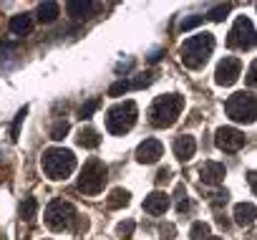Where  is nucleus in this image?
<instances>
[{"mask_svg":"<svg viewBox=\"0 0 257 240\" xmlns=\"http://www.w3.org/2000/svg\"><path fill=\"white\" fill-rule=\"evenodd\" d=\"M66 134H68V122H58V124L51 129V139H56V142H61Z\"/></svg>","mask_w":257,"mask_h":240,"instance_id":"23","label":"nucleus"},{"mask_svg":"<svg viewBox=\"0 0 257 240\" xmlns=\"http://www.w3.org/2000/svg\"><path fill=\"white\" fill-rule=\"evenodd\" d=\"M36 212H38V202H36V197H26L23 205H21V217H23V220H33Z\"/></svg>","mask_w":257,"mask_h":240,"instance_id":"21","label":"nucleus"},{"mask_svg":"<svg viewBox=\"0 0 257 240\" xmlns=\"http://www.w3.org/2000/svg\"><path fill=\"white\" fill-rule=\"evenodd\" d=\"M227 46L237 48V51H249V48L257 46V33H254V26H252V21L247 16H239L234 21V26L229 28Z\"/></svg>","mask_w":257,"mask_h":240,"instance_id":"7","label":"nucleus"},{"mask_svg":"<svg viewBox=\"0 0 257 240\" xmlns=\"http://www.w3.org/2000/svg\"><path fill=\"white\" fill-rule=\"evenodd\" d=\"M46 225L51 230H68L73 222H76V207L66 200H53L48 207H46Z\"/></svg>","mask_w":257,"mask_h":240,"instance_id":"8","label":"nucleus"},{"mask_svg":"<svg viewBox=\"0 0 257 240\" xmlns=\"http://www.w3.org/2000/svg\"><path fill=\"white\" fill-rule=\"evenodd\" d=\"M128 195L126 190H121V187H116V190H111V195L106 197V205L111 207V210H118V207H126L128 205Z\"/></svg>","mask_w":257,"mask_h":240,"instance_id":"20","label":"nucleus"},{"mask_svg":"<svg viewBox=\"0 0 257 240\" xmlns=\"http://www.w3.org/2000/svg\"><path fill=\"white\" fill-rule=\"evenodd\" d=\"M212 202H214V205H222V202H227V192H217Z\"/></svg>","mask_w":257,"mask_h":240,"instance_id":"35","label":"nucleus"},{"mask_svg":"<svg viewBox=\"0 0 257 240\" xmlns=\"http://www.w3.org/2000/svg\"><path fill=\"white\" fill-rule=\"evenodd\" d=\"M26 114H28V106H23V109L18 111V116H16V124H13V139H18V132H21V124H23Z\"/></svg>","mask_w":257,"mask_h":240,"instance_id":"30","label":"nucleus"},{"mask_svg":"<svg viewBox=\"0 0 257 240\" xmlns=\"http://www.w3.org/2000/svg\"><path fill=\"white\" fill-rule=\"evenodd\" d=\"M11 31H13L16 36H26V33H31V31H33V18H31L28 13L13 16V18H11Z\"/></svg>","mask_w":257,"mask_h":240,"instance_id":"17","label":"nucleus"},{"mask_svg":"<svg viewBox=\"0 0 257 240\" xmlns=\"http://www.w3.org/2000/svg\"><path fill=\"white\" fill-rule=\"evenodd\" d=\"M214 51V36L202 31L197 36H189L184 43H182V63L187 68H202L207 63V58L212 56Z\"/></svg>","mask_w":257,"mask_h":240,"instance_id":"2","label":"nucleus"},{"mask_svg":"<svg viewBox=\"0 0 257 240\" xmlns=\"http://www.w3.org/2000/svg\"><path fill=\"white\" fill-rule=\"evenodd\" d=\"M257 217V207L252 202H237L234 205V220L237 225H252Z\"/></svg>","mask_w":257,"mask_h":240,"instance_id":"16","label":"nucleus"},{"mask_svg":"<svg viewBox=\"0 0 257 240\" xmlns=\"http://www.w3.org/2000/svg\"><path fill=\"white\" fill-rule=\"evenodd\" d=\"M154 81V73H139L134 81H132V89H144V86H149Z\"/></svg>","mask_w":257,"mask_h":240,"instance_id":"26","label":"nucleus"},{"mask_svg":"<svg viewBox=\"0 0 257 240\" xmlns=\"http://www.w3.org/2000/svg\"><path fill=\"white\" fill-rule=\"evenodd\" d=\"M247 182H249V187H252V192L257 195V172H247Z\"/></svg>","mask_w":257,"mask_h":240,"instance_id":"33","label":"nucleus"},{"mask_svg":"<svg viewBox=\"0 0 257 240\" xmlns=\"http://www.w3.org/2000/svg\"><path fill=\"white\" fill-rule=\"evenodd\" d=\"M128 89H132V81H116V84L108 89V96H121V94H126Z\"/></svg>","mask_w":257,"mask_h":240,"instance_id":"24","label":"nucleus"},{"mask_svg":"<svg viewBox=\"0 0 257 240\" xmlns=\"http://www.w3.org/2000/svg\"><path fill=\"white\" fill-rule=\"evenodd\" d=\"M137 114H139V109L134 101H121V104L111 106L106 114V129L111 134H126L137 124Z\"/></svg>","mask_w":257,"mask_h":240,"instance_id":"5","label":"nucleus"},{"mask_svg":"<svg viewBox=\"0 0 257 240\" xmlns=\"http://www.w3.org/2000/svg\"><path fill=\"white\" fill-rule=\"evenodd\" d=\"M232 11V6H217V8H212L209 11V16L207 18H212V21H224V16Z\"/></svg>","mask_w":257,"mask_h":240,"instance_id":"25","label":"nucleus"},{"mask_svg":"<svg viewBox=\"0 0 257 240\" xmlns=\"http://www.w3.org/2000/svg\"><path fill=\"white\" fill-rule=\"evenodd\" d=\"M177 210H179V212L189 210V200H187V192H184V187H182V185L177 187Z\"/></svg>","mask_w":257,"mask_h":240,"instance_id":"28","label":"nucleus"},{"mask_svg":"<svg viewBox=\"0 0 257 240\" xmlns=\"http://www.w3.org/2000/svg\"><path fill=\"white\" fill-rule=\"evenodd\" d=\"M118 232H121V235H132V232H134V222H132V220L121 222V225H118Z\"/></svg>","mask_w":257,"mask_h":240,"instance_id":"32","label":"nucleus"},{"mask_svg":"<svg viewBox=\"0 0 257 240\" xmlns=\"http://www.w3.org/2000/svg\"><path fill=\"white\" fill-rule=\"evenodd\" d=\"M224 175H227V170H224V165H219V162H204L202 170H199V177H202V182H207V185H219V182L224 180Z\"/></svg>","mask_w":257,"mask_h":240,"instance_id":"13","label":"nucleus"},{"mask_svg":"<svg viewBox=\"0 0 257 240\" xmlns=\"http://www.w3.org/2000/svg\"><path fill=\"white\" fill-rule=\"evenodd\" d=\"M106 180H108V170H106V165H103L101 159L93 157V159H88V162L83 165V170H81L78 190H81L83 195H98V192L103 190Z\"/></svg>","mask_w":257,"mask_h":240,"instance_id":"6","label":"nucleus"},{"mask_svg":"<svg viewBox=\"0 0 257 240\" xmlns=\"http://www.w3.org/2000/svg\"><path fill=\"white\" fill-rule=\"evenodd\" d=\"M169 205H172V202H169V195H167V192H159V190L152 192V195L144 200V210H147L149 215H164V212L169 210Z\"/></svg>","mask_w":257,"mask_h":240,"instance_id":"12","label":"nucleus"},{"mask_svg":"<svg viewBox=\"0 0 257 240\" xmlns=\"http://www.w3.org/2000/svg\"><path fill=\"white\" fill-rule=\"evenodd\" d=\"M162 154H164V144L159 139H144L137 147V159L142 165H154V162H159Z\"/></svg>","mask_w":257,"mask_h":240,"instance_id":"11","label":"nucleus"},{"mask_svg":"<svg viewBox=\"0 0 257 240\" xmlns=\"http://www.w3.org/2000/svg\"><path fill=\"white\" fill-rule=\"evenodd\" d=\"M209 240H224V237H209Z\"/></svg>","mask_w":257,"mask_h":240,"instance_id":"38","label":"nucleus"},{"mask_svg":"<svg viewBox=\"0 0 257 240\" xmlns=\"http://www.w3.org/2000/svg\"><path fill=\"white\" fill-rule=\"evenodd\" d=\"M93 8H96V3H91V0H68V3H66V13L71 18H76V21L88 18Z\"/></svg>","mask_w":257,"mask_h":240,"instance_id":"15","label":"nucleus"},{"mask_svg":"<svg viewBox=\"0 0 257 240\" xmlns=\"http://www.w3.org/2000/svg\"><path fill=\"white\" fill-rule=\"evenodd\" d=\"M58 16H61V8H58V3H53V0H46V3L38 6V21L41 23H53Z\"/></svg>","mask_w":257,"mask_h":240,"instance_id":"18","label":"nucleus"},{"mask_svg":"<svg viewBox=\"0 0 257 240\" xmlns=\"http://www.w3.org/2000/svg\"><path fill=\"white\" fill-rule=\"evenodd\" d=\"M244 81H247V86L257 89V58H254V61H252V66L247 68V76H244Z\"/></svg>","mask_w":257,"mask_h":240,"instance_id":"29","label":"nucleus"},{"mask_svg":"<svg viewBox=\"0 0 257 240\" xmlns=\"http://www.w3.org/2000/svg\"><path fill=\"white\" fill-rule=\"evenodd\" d=\"M214 144H217L222 152L234 154V152H239V149L244 147V134H242L239 129H234V127H219L217 134H214Z\"/></svg>","mask_w":257,"mask_h":240,"instance_id":"9","label":"nucleus"},{"mask_svg":"<svg viewBox=\"0 0 257 240\" xmlns=\"http://www.w3.org/2000/svg\"><path fill=\"white\" fill-rule=\"evenodd\" d=\"M169 175H172V172H169L167 167H164V170H159V175H157V182H159V185H162V182H167V180H169Z\"/></svg>","mask_w":257,"mask_h":240,"instance_id":"34","label":"nucleus"},{"mask_svg":"<svg viewBox=\"0 0 257 240\" xmlns=\"http://www.w3.org/2000/svg\"><path fill=\"white\" fill-rule=\"evenodd\" d=\"M98 106H101V101H98V99H91L88 104H83V106H81V119H91V114H93Z\"/></svg>","mask_w":257,"mask_h":240,"instance_id":"27","label":"nucleus"},{"mask_svg":"<svg viewBox=\"0 0 257 240\" xmlns=\"http://www.w3.org/2000/svg\"><path fill=\"white\" fill-rule=\"evenodd\" d=\"M239 73H242V61L234 58V56H227L224 61H219L217 73H214V81L219 86H232L239 78Z\"/></svg>","mask_w":257,"mask_h":240,"instance_id":"10","label":"nucleus"},{"mask_svg":"<svg viewBox=\"0 0 257 240\" xmlns=\"http://www.w3.org/2000/svg\"><path fill=\"white\" fill-rule=\"evenodd\" d=\"M182 109H184V96H179V94H164V96L154 99V104L149 106V122L157 129H167V127H172L177 119H179Z\"/></svg>","mask_w":257,"mask_h":240,"instance_id":"1","label":"nucleus"},{"mask_svg":"<svg viewBox=\"0 0 257 240\" xmlns=\"http://www.w3.org/2000/svg\"><path fill=\"white\" fill-rule=\"evenodd\" d=\"M76 142H78L81 147H86V149H96V147L101 144V137H98V132H96V129H91V127H83V129L78 132Z\"/></svg>","mask_w":257,"mask_h":240,"instance_id":"19","label":"nucleus"},{"mask_svg":"<svg viewBox=\"0 0 257 240\" xmlns=\"http://www.w3.org/2000/svg\"><path fill=\"white\" fill-rule=\"evenodd\" d=\"M194 152H197V142H194V137L184 134V137H179V139L174 142V154H177V159L187 162V159L194 157Z\"/></svg>","mask_w":257,"mask_h":240,"instance_id":"14","label":"nucleus"},{"mask_svg":"<svg viewBox=\"0 0 257 240\" xmlns=\"http://www.w3.org/2000/svg\"><path fill=\"white\" fill-rule=\"evenodd\" d=\"M224 111H227V116L232 119V122L252 124L257 119V99L249 91H237L224 101Z\"/></svg>","mask_w":257,"mask_h":240,"instance_id":"4","label":"nucleus"},{"mask_svg":"<svg viewBox=\"0 0 257 240\" xmlns=\"http://www.w3.org/2000/svg\"><path fill=\"white\" fill-rule=\"evenodd\" d=\"M162 53H164V51H154V53L149 56V61H152V63H157V61L162 58Z\"/></svg>","mask_w":257,"mask_h":240,"instance_id":"37","label":"nucleus"},{"mask_svg":"<svg viewBox=\"0 0 257 240\" xmlns=\"http://www.w3.org/2000/svg\"><path fill=\"white\" fill-rule=\"evenodd\" d=\"M202 21H204V16H194V18H189V21H182V31H189V28L199 26Z\"/></svg>","mask_w":257,"mask_h":240,"instance_id":"31","label":"nucleus"},{"mask_svg":"<svg viewBox=\"0 0 257 240\" xmlns=\"http://www.w3.org/2000/svg\"><path fill=\"white\" fill-rule=\"evenodd\" d=\"M41 167H43V172H46L51 180H66V177L76 170V157H73L71 149L51 147V149L43 152Z\"/></svg>","mask_w":257,"mask_h":240,"instance_id":"3","label":"nucleus"},{"mask_svg":"<svg viewBox=\"0 0 257 240\" xmlns=\"http://www.w3.org/2000/svg\"><path fill=\"white\" fill-rule=\"evenodd\" d=\"M189 237L192 240H209V225L207 222H194L192 230H189Z\"/></svg>","mask_w":257,"mask_h":240,"instance_id":"22","label":"nucleus"},{"mask_svg":"<svg viewBox=\"0 0 257 240\" xmlns=\"http://www.w3.org/2000/svg\"><path fill=\"white\" fill-rule=\"evenodd\" d=\"M162 232H164V235L172 240V235H174V225H164V227H162Z\"/></svg>","mask_w":257,"mask_h":240,"instance_id":"36","label":"nucleus"}]
</instances>
